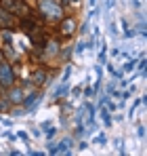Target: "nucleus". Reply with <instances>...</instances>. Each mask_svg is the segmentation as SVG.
I'll return each mask as SVG.
<instances>
[{
	"label": "nucleus",
	"mask_w": 147,
	"mask_h": 156,
	"mask_svg": "<svg viewBox=\"0 0 147 156\" xmlns=\"http://www.w3.org/2000/svg\"><path fill=\"white\" fill-rule=\"evenodd\" d=\"M32 80H34V84H44V80H46V72H44V70H36V72L32 74Z\"/></svg>",
	"instance_id": "7"
},
{
	"label": "nucleus",
	"mask_w": 147,
	"mask_h": 156,
	"mask_svg": "<svg viewBox=\"0 0 147 156\" xmlns=\"http://www.w3.org/2000/svg\"><path fill=\"white\" fill-rule=\"evenodd\" d=\"M40 11H42L44 17H49V19L61 17V6H59L55 0H40Z\"/></svg>",
	"instance_id": "1"
},
{
	"label": "nucleus",
	"mask_w": 147,
	"mask_h": 156,
	"mask_svg": "<svg viewBox=\"0 0 147 156\" xmlns=\"http://www.w3.org/2000/svg\"><path fill=\"white\" fill-rule=\"evenodd\" d=\"M23 27H25V32H34V21H32V23H29V21H23Z\"/></svg>",
	"instance_id": "10"
},
{
	"label": "nucleus",
	"mask_w": 147,
	"mask_h": 156,
	"mask_svg": "<svg viewBox=\"0 0 147 156\" xmlns=\"http://www.w3.org/2000/svg\"><path fill=\"white\" fill-rule=\"evenodd\" d=\"M132 68H135V61H128V63L124 66V70H132Z\"/></svg>",
	"instance_id": "12"
},
{
	"label": "nucleus",
	"mask_w": 147,
	"mask_h": 156,
	"mask_svg": "<svg viewBox=\"0 0 147 156\" xmlns=\"http://www.w3.org/2000/svg\"><path fill=\"white\" fill-rule=\"evenodd\" d=\"M103 120H105V125H109V122H111V118H109V114H107L105 110H103Z\"/></svg>",
	"instance_id": "11"
},
{
	"label": "nucleus",
	"mask_w": 147,
	"mask_h": 156,
	"mask_svg": "<svg viewBox=\"0 0 147 156\" xmlns=\"http://www.w3.org/2000/svg\"><path fill=\"white\" fill-rule=\"evenodd\" d=\"M9 2L13 4V11H17V15H21V17H27V13H29L27 4H23V2H19V0H9Z\"/></svg>",
	"instance_id": "5"
},
{
	"label": "nucleus",
	"mask_w": 147,
	"mask_h": 156,
	"mask_svg": "<svg viewBox=\"0 0 147 156\" xmlns=\"http://www.w3.org/2000/svg\"><path fill=\"white\" fill-rule=\"evenodd\" d=\"M9 101H13V104H23V91H21L19 87H15V89L9 93Z\"/></svg>",
	"instance_id": "6"
},
{
	"label": "nucleus",
	"mask_w": 147,
	"mask_h": 156,
	"mask_svg": "<svg viewBox=\"0 0 147 156\" xmlns=\"http://www.w3.org/2000/svg\"><path fill=\"white\" fill-rule=\"evenodd\" d=\"M15 82V72L9 63H2L0 61V87H11Z\"/></svg>",
	"instance_id": "2"
},
{
	"label": "nucleus",
	"mask_w": 147,
	"mask_h": 156,
	"mask_svg": "<svg viewBox=\"0 0 147 156\" xmlns=\"http://www.w3.org/2000/svg\"><path fill=\"white\" fill-rule=\"evenodd\" d=\"M74 32H76V21H74L72 17L63 19V21H61V34H63V36H72Z\"/></svg>",
	"instance_id": "4"
},
{
	"label": "nucleus",
	"mask_w": 147,
	"mask_h": 156,
	"mask_svg": "<svg viewBox=\"0 0 147 156\" xmlns=\"http://www.w3.org/2000/svg\"><path fill=\"white\" fill-rule=\"evenodd\" d=\"M23 104H25V108H27V110H29V108H34V105L38 104V95H36V93H32L27 99H23Z\"/></svg>",
	"instance_id": "8"
},
{
	"label": "nucleus",
	"mask_w": 147,
	"mask_h": 156,
	"mask_svg": "<svg viewBox=\"0 0 147 156\" xmlns=\"http://www.w3.org/2000/svg\"><path fill=\"white\" fill-rule=\"evenodd\" d=\"M55 47H57L55 42H50V44H46V55H55V53H57V49H55Z\"/></svg>",
	"instance_id": "9"
},
{
	"label": "nucleus",
	"mask_w": 147,
	"mask_h": 156,
	"mask_svg": "<svg viewBox=\"0 0 147 156\" xmlns=\"http://www.w3.org/2000/svg\"><path fill=\"white\" fill-rule=\"evenodd\" d=\"M13 26H15V15L0 6V27H13Z\"/></svg>",
	"instance_id": "3"
}]
</instances>
